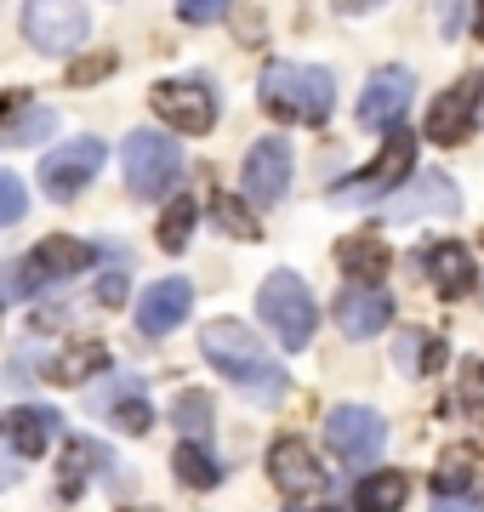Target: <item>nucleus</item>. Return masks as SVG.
<instances>
[{
	"mask_svg": "<svg viewBox=\"0 0 484 512\" xmlns=\"http://www.w3.org/2000/svg\"><path fill=\"white\" fill-rule=\"evenodd\" d=\"M200 353H205V365L223 370L228 382L240 387L251 404H262V410L291 399V370L262 348L251 336V325H240V319H211L200 330Z\"/></svg>",
	"mask_w": 484,
	"mask_h": 512,
	"instance_id": "1",
	"label": "nucleus"
},
{
	"mask_svg": "<svg viewBox=\"0 0 484 512\" xmlns=\"http://www.w3.org/2000/svg\"><path fill=\"white\" fill-rule=\"evenodd\" d=\"M262 114H274L285 126H325L336 103V80L319 63H268L257 80Z\"/></svg>",
	"mask_w": 484,
	"mask_h": 512,
	"instance_id": "2",
	"label": "nucleus"
},
{
	"mask_svg": "<svg viewBox=\"0 0 484 512\" xmlns=\"http://www.w3.org/2000/svg\"><path fill=\"white\" fill-rule=\"evenodd\" d=\"M257 313H262V325L280 336L285 353L308 348V342H314V330H319V302H314V291H308V285H302L291 268H280V274L262 279Z\"/></svg>",
	"mask_w": 484,
	"mask_h": 512,
	"instance_id": "3",
	"label": "nucleus"
},
{
	"mask_svg": "<svg viewBox=\"0 0 484 512\" xmlns=\"http://www.w3.org/2000/svg\"><path fill=\"white\" fill-rule=\"evenodd\" d=\"M120 160H126V188L137 200H160L171 188L183 183V148L160 137V131H131L126 143H120Z\"/></svg>",
	"mask_w": 484,
	"mask_h": 512,
	"instance_id": "4",
	"label": "nucleus"
},
{
	"mask_svg": "<svg viewBox=\"0 0 484 512\" xmlns=\"http://www.w3.org/2000/svg\"><path fill=\"white\" fill-rule=\"evenodd\" d=\"M410 160H416V143H410V131L388 126V148L376 154L359 177H348V183H336L331 188V200L336 205H382L393 194V188H405L410 183Z\"/></svg>",
	"mask_w": 484,
	"mask_h": 512,
	"instance_id": "5",
	"label": "nucleus"
},
{
	"mask_svg": "<svg viewBox=\"0 0 484 512\" xmlns=\"http://www.w3.org/2000/svg\"><path fill=\"white\" fill-rule=\"evenodd\" d=\"M325 450L342 467H371L388 450V421L376 416L371 404H336L325 416Z\"/></svg>",
	"mask_w": 484,
	"mask_h": 512,
	"instance_id": "6",
	"label": "nucleus"
},
{
	"mask_svg": "<svg viewBox=\"0 0 484 512\" xmlns=\"http://www.w3.org/2000/svg\"><path fill=\"white\" fill-rule=\"evenodd\" d=\"M103 160H109L103 137H86V131H80V137H69L63 148L46 154V165H40V188H46L57 205H69V200L86 194V183L103 171Z\"/></svg>",
	"mask_w": 484,
	"mask_h": 512,
	"instance_id": "7",
	"label": "nucleus"
},
{
	"mask_svg": "<svg viewBox=\"0 0 484 512\" xmlns=\"http://www.w3.org/2000/svg\"><path fill=\"white\" fill-rule=\"evenodd\" d=\"M92 245L86 239H69V234H52V239H40L35 251L23 256L18 268H12V285L18 291H46V285H57V279H75L92 268Z\"/></svg>",
	"mask_w": 484,
	"mask_h": 512,
	"instance_id": "8",
	"label": "nucleus"
},
{
	"mask_svg": "<svg viewBox=\"0 0 484 512\" xmlns=\"http://www.w3.org/2000/svg\"><path fill=\"white\" fill-rule=\"evenodd\" d=\"M23 35L46 57H69L86 40V6L80 0H29L23 6Z\"/></svg>",
	"mask_w": 484,
	"mask_h": 512,
	"instance_id": "9",
	"label": "nucleus"
},
{
	"mask_svg": "<svg viewBox=\"0 0 484 512\" xmlns=\"http://www.w3.org/2000/svg\"><path fill=\"white\" fill-rule=\"evenodd\" d=\"M462 211V188L450 183L445 171H416L405 188H393L382 200L388 222H422V217H456Z\"/></svg>",
	"mask_w": 484,
	"mask_h": 512,
	"instance_id": "10",
	"label": "nucleus"
},
{
	"mask_svg": "<svg viewBox=\"0 0 484 512\" xmlns=\"http://www.w3.org/2000/svg\"><path fill=\"white\" fill-rule=\"evenodd\" d=\"M149 103L166 126L188 131V137H205V131L217 126V92L205 80H160L149 92Z\"/></svg>",
	"mask_w": 484,
	"mask_h": 512,
	"instance_id": "11",
	"label": "nucleus"
},
{
	"mask_svg": "<svg viewBox=\"0 0 484 512\" xmlns=\"http://www.w3.org/2000/svg\"><path fill=\"white\" fill-rule=\"evenodd\" d=\"M63 433V416L46 410V404H18V410H0V450L18 461H35L46 456Z\"/></svg>",
	"mask_w": 484,
	"mask_h": 512,
	"instance_id": "12",
	"label": "nucleus"
},
{
	"mask_svg": "<svg viewBox=\"0 0 484 512\" xmlns=\"http://www.w3.org/2000/svg\"><path fill=\"white\" fill-rule=\"evenodd\" d=\"M240 183H245V200L251 205H280L285 200V188H291V148H285V137L251 143Z\"/></svg>",
	"mask_w": 484,
	"mask_h": 512,
	"instance_id": "13",
	"label": "nucleus"
},
{
	"mask_svg": "<svg viewBox=\"0 0 484 512\" xmlns=\"http://www.w3.org/2000/svg\"><path fill=\"white\" fill-rule=\"evenodd\" d=\"M331 313H336V330L348 342H371V336H382L393 325V296L382 285H342Z\"/></svg>",
	"mask_w": 484,
	"mask_h": 512,
	"instance_id": "14",
	"label": "nucleus"
},
{
	"mask_svg": "<svg viewBox=\"0 0 484 512\" xmlns=\"http://www.w3.org/2000/svg\"><path fill=\"white\" fill-rule=\"evenodd\" d=\"M188 308H194V285L188 279H160V285H149L137 296V330L149 342H160V336H171L188 319Z\"/></svg>",
	"mask_w": 484,
	"mask_h": 512,
	"instance_id": "15",
	"label": "nucleus"
},
{
	"mask_svg": "<svg viewBox=\"0 0 484 512\" xmlns=\"http://www.w3.org/2000/svg\"><path fill=\"white\" fill-rule=\"evenodd\" d=\"M268 478H274V490H285V495H319L325 490V467L314 461V450L302 439H274L268 444Z\"/></svg>",
	"mask_w": 484,
	"mask_h": 512,
	"instance_id": "16",
	"label": "nucleus"
},
{
	"mask_svg": "<svg viewBox=\"0 0 484 512\" xmlns=\"http://www.w3.org/2000/svg\"><path fill=\"white\" fill-rule=\"evenodd\" d=\"M410 92H416L410 69H382V74H371V86H365V97H359V126H365V131L399 126V114H405Z\"/></svg>",
	"mask_w": 484,
	"mask_h": 512,
	"instance_id": "17",
	"label": "nucleus"
},
{
	"mask_svg": "<svg viewBox=\"0 0 484 512\" xmlns=\"http://www.w3.org/2000/svg\"><path fill=\"white\" fill-rule=\"evenodd\" d=\"M92 416L114 421V427H126V433H149V399H143V382L137 376H114V382L97 387V399H92Z\"/></svg>",
	"mask_w": 484,
	"mask_h": 512,
	"instance_id": "18",
	"label": "nucleus"
},
{
	"mask_svg": "<svg viewBox=\"0 0 484 512\" xmlns=\"http://www.w3.org/2000/svg\"><path fill=\"white\" fill-rule=\"evenodd\" d=\"M422 262H428L433 291L445 296V302H456V296H467L473 285H479V262H473V256H467V245H456V239L428 245V251H422Z\"/></svg>",
	"mask_w": 484,
	"mask_h": 512,
	"instance_id": "19",
	"label": "nucleus"
},
{
	"mask_svg": "<svg viewBox=\"0 0 484 512\" xmlns=\"http://www.w3.org/2000/svg\"><path fill=\"white\" fill-rule=\"evenodd\" d=\"M473 114H479V80H462V86H450L445 97H433L428 137L445 143V148H456L467 137V126H473Z\"/></svg>",
	"mask_w": 484,
	"mask_h": 512,
	"instance_id": "20",
	"label": "nucleus"
},
{
	"mask_svg": "<svg viewBox=\"0 0 484 512\" xmlns=\"http://www.w3.org/2000/svg\"><path fill=\"white\" fill-rule=\"evenodd\" d=\"M336 268L354 279V285H382L388 279V245L376 234H348L336 245Z\"/></svg>",
	"mask_w": 484,
	"mask_h": 512,
	"instance_id": "21",
	"label": "nucleus"
},
{
	"mask_svg": "<svg viewBox=\"0 0 484 512\" xmlns=\"http://www.w3.org/2000/svg\"><path fill=\"white\" fill-rule=\"evenodd\" d=\"M109 365H114V353L103 348V342H75V348L52 353V359L40 365V376L57 382V387H80L86 376H97V370H109Z\"/></svg>",
	"mask_w": 484,
	"mask_h": 512,
	"instance_id": "22",
	"label": "nucleus"
},
{
	"mask_svg": "<svg viewBox=\"0 0 484 512\" xmlns=\"http://www.w3.org/2000/svg\"><path fill=\"white\" fill-rule=\"evenodd\" d=\"M405 495H410L405 473H371L354 490V512H399L405 507Z\"/></svg>",
	"mask_w": 484,
	"mask_h": 512,
	"instance_id": "23",
	"label": "nucleus"
},
{
	"mask_svg": "<svg viewBox=\"0 0 484 512\" xmlns=\"http://www.w3.org/2000/svg\"><path fill=\"white\" fill-rule=\"evenodd\" d=\"M445 342H439V336H428V330H405V336H399V370H405V376H433V370L445 365Z\"/></svg>",
	"mask_w": 484,
	"mask_h": 512,
	"instance_id": "24",
	"label": "nucleus"
},
{
	"mask_svg": "<svg viewBox=\"0 0 484 512\" xmlns=\"http://www.w3.org/2000/svg\"><path fill=\"white\" fill-rule=\"evenodd\" d=\"M171 467H177V478H183L188 490H217V478H223L217 456H211V450H205L200 439L177 444V456H171Z\"/></svg>",
	"mask_w": 484,
	"mask_h": 512,
	"instance_id": "25",
	"label": "nucleus"
},
{
	"mask_svg": "<svg viewBox=\"0 0 484 512\" xmlns=\"http://www.w3.org/2000/svg\"><path fill=\"white\" fill-rule=\"evenodd\" d=\"M92 467H109V456L97 450V439H69V450H63V467H57V484H63V495L75 501L80 484H86V473Z\"/></svg>",
	"mask_w": 484,
	"mask_h": 512,
	"instance_id": "26",
	"label": "nucleus"
},
{
	"mask_svg": "<svg viewBox=\"0 0 484 512\" xmlns=\"http://www.w3.org/2000/svg\"><path fill=\"white\" fill-rule=\"evenodd\" d=\"M473 473H479V450L473 444H450L445 461H439V495H467Z\"/></svg>",
	"mask_w": 484,
	"mask_h": 512,
	"instance_id": "27",
	"label": "nucleus"
},
{
	"mask_svg": "<svg viewBox=\"0 0 484 512\" xmlns=\"http://www.w3.org/2000/svg\"><path fill=\"white\" fill-rule=\"evenodd\" d=\"M52 126H57V114L35 103V109H23L18 120H6L0 143H6V148H29V143H40V137H52Z\"/></svg>",
	"mask_w": 484,
	"mask_h": 512,
	"instance_id": "28",
	"label": "nucleus"
},
{
	"mask_svg": "<svg viewBox=\"0 0 484 512\" xmlns=\"http://www.w3.org/2000/svg\"><path fill=\"white\" fill-rule=\"evenodd\" d=\"M194 222H200V205L177 194V200L166 205V217H160V245H166V251L177 256V251L188 245V234H194Z\"/></svg>",
	"mask_w": 484,
	"mask_h": 512,
	"instance_id": "29",
	"label": "nucleus"
},
{
	"mask_svg": "<svg viewBox=\"0 0 484 512\" xmlns=\"http://www.w3.org/2000/svg\"><path fill=\"white\" fill-rule=\"evenodd\" d=\"M171 421L183 427L188 439H211V399L205 393H177V404H171Z\"/></svg>",
	"mask_w": 484,
	"mask_h": 512,
	"instance_id": "30",
	"label": "nucleus"
},
{
	"mask_svg": "<svg viewBox=\"0 0 484 512\" xmlns=\"http://www.w3.org/2000/svg\"><path fill=\"white\" fill-rule=\"evenodd\" d=\"M211 217H217V228L234 239H257V217H245V205L240 200H228V194H211Z\"/></svg>",
	"mask_w": 484,
	"mask_h": 512,
	"instance_id": "31",
	"label": "nucleus"
},
{
	"mask_svg": "<svg viewBox=\"0 0 484 512\" xmlns=\"http://www.w3.org/2000/svg\"><path fill=\"white\" fill-rule=\"evenodd\" d=\"M456 399H462L467 416L484 421V365L479 359H462V376H456Z\"/></svg>",
	"mask_w": 484,
	"mask_h": 512,
	"instance_id": "32",
	"label": "nucleus"
},
{
	"mask_svg": "<svg viewBox=\"0 0 484 512\" xmlns=\"http://www.w3.org/2000/svg\"><path fill=\"white\" fill-rule=\"evenodd\" d=\"M23 217H29V188H23V177L0 171V228H12Z\"/></svg>",
	"mask_w": 484,
	"mask_h": 512,
	"instance_id": "33",
	"label": "nucleus"
},
{
	"mask_svg": "<svg viewBox=\"0 0 484 512\" xmlns=\"http://www.w3.org/2000/svg\"><path fill=\"white\" fill-rule=\"evenodd\" d=\"M126 291H131V262H126V256H114V268L97 279V308H120Z\"/></svg>",
	"mask_w": 484,
	"mask_h": 512,
	"instance_id": "34",
	"label": "nucleus"
},
{
	"mask_svg": "<svg viewBox=\"0 0 484 512\" xmlns=\"http://www.w3.org/2000/svg\"><path fill=\"white\" fill-rule=\"evenodd\" d=\"M103 74H114V52H92L80 63H69V86H97Z\"/></svg>",
	"mask_w": 484,
	"mask_h": 512,
	"instance_id": "35",
	"label": "nucleus"
},
{
	"mask_svg": "<svg viewBox=\"0 0 484 512\" xmlns=\"http://www.w3.org/2000/svg\"><path fill=\"white\" fill-rule=\"evenodd\" d=\"M228 12V0H177V18L194 23V29H205V23H217Z\"/></svg>",
	"mask_w": 484,
	"mask_h": 512,
	"instance_id": "36",
	"label": "nucleus"
},
{
	"mask_svg": "<svg viewBox=\"0 0 484 512\" xmlns=\"http://www.w3.org/2000/svg\"><path fill=\"white\" fill-rule=\"evenodd\" d=\"M433 512H479V507H473L467 495H439V501H433Z\"/></svg>",
	"mask_w": 484,
	"mask_h": 512,
	"instance_id": "37",
	"label": "nucleus"
},
{
	"mask_svg": "<svg viewBox=\"0 0 484 512\" xmlns=\"http://www.w3.org/2000/svg\"><path fill=\"white\" fill-rule=\"evenodd\" d=\"M382 0H336V12H348V18H359V12H376Z\"/></svg>",
	"mask_w": 484,
	"mask_h": 512,
	"instance_id": "38",
	"label": "nucleus"
},
{
	"mask_svg": "<svg viewBox=\"0 0 484 512\" xmlns=\"http://www.w3.org/2000/svg\"><path fill=\"white\" fill-rule=\"evenodd\" d=\"M18 467H23L18 456H12V461H0V490H6V484H12V478H18Z\"/></svg>",
	"mask_w": 484,
	"mask_h": 512,
	"instance_id": "39",
	"label": "nucleus"
},
{
	"mask_svg": "<svg viewBox=\"0 0 484 512\" xmlns=\"http://www.w3.org/2000/svg\"><path fill=\"white\" fill-rule=\"evenodd\" d=\"M473 35L484 40V0H473Z\"/></svg>",
	"mask_w": 484,
	"mask_h": 512,
	"instance_id": "40",
	"label": "nucleus"
},
{
	"mask_svg": "<svg viewBox=\"0 0 484 512\" xmlns=\"http://www.w3.org/2000/svg\"><path fill=\"white\" fill-rule=\"evenodd\" d=\"M479 120H484V74H479Z\"/></svg>",
	"mask_w": 484,
	"mask_h": 512,
	"instance_id": "41",
	"label": "nucleus"
},
{
	"mask_svg": "<svg viewBox=\"0 0 484 512\" xmlns=\"http://www.w3.org/2000/svg\"><path fill=\"white\" fill-rule=\"evenodd\" d=\"M314 512H336V507H314Z\"/></svg>",
	"mask_w": 484,
	"mask_h": 512,
	"instance_id": "42",
	"label": "nucleus"
},
{
	"mask_svg": "<svg viewBox=\"0 0 484 512\" xmlns=\"http://www.w3.org/2000/svg\"><path fill=\"white\" fill-rule=\"evenodd\" d=\"M479 245H484V234H479Z\"/></svg>",
	"mask_w": 484,
	"mask_h": 512,
	"instance_id": "43",
	"label": "nucleus"
}]
</instances>
